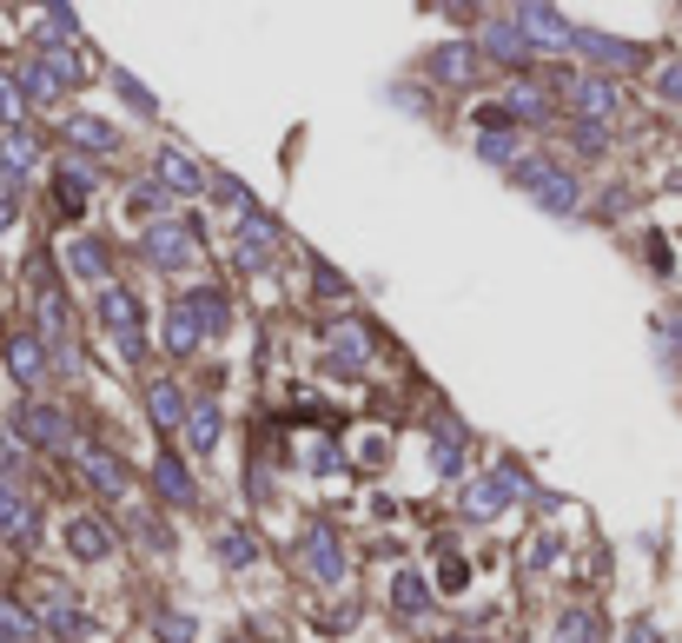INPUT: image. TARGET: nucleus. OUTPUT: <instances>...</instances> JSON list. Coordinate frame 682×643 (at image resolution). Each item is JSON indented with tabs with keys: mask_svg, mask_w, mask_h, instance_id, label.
<instances>
[{
	"mask_svg": "<svg viewBox=\"0 0 682 643\" xmlns=\"http://www.w3.org/2000/svg\"><path fill=\"white\" fill-rule=\"evenodd\" d=\"M484 47H490V53H497L503 66H524V60H531V40H524L517 27H510V21H497V27L484 34Z\"/></svg>",
	"mask_w": 682,
	"mask_h": 643,
	"instance_id": "obj_23",
	"label": "nucleus"
},
{
	"mask_svg": "<svg viewBox=\"0 0 682 643\" xmlns=\"http://www.w3.org/2000/svg\"><path fill=\"white\" fill-rule=\"evenodd\" d=\"M40 352H47V345H40L34 332H21V339H8V365H14V378H21V385H34V378L47 372V359H40Z\"/></svg>",
	"mask_w": 682,
	"mask_h": 643,
	"instance_id": "obj_21",
	"label": "nucleus"
},
{
	"mask_svg": "<svg viewBox=\"0 0 682 643\" xmlns=\"http://www.w3.org/2000/svg\"><path fill=\"white\" fill-rule=\"evenodd\" d=\"M126 213L139 219V213H159V186H133V199H126Z\"/></svg>",
	"mask_w": 682,
	"mask_h": 643,
	"instance_id": "obj_39",
	"label": "nucleus"
},
{
	"mask_svg": "<svg viewBox=\"0 0 682 643\" xmlns=\"http://www.w3.org/2000/svg\"><path fill=\"white\" fill-rule=\"evenodd\" d=\"M365 352H372V339H365V326H352V318H338V326L325 332V365L331 372H358Z\"/></svg>",
	"mask_w": 682,
	"mask_h": 643,
	"instance_id": "obj_11",
	"label": "nucleus"
},
{
	"mask_svg": "<svg viewBox=\"0 0 682 643\" xmlns=\"http://www.w3.org/2000/svg\"><path fill=\"white\" fill-rule=\"evenodd\" d=\"M517 186L550 213H576V180L557 167V159H517Z\"/></svg>",
	"mask_w": 682,
	"mask_h": 643,
	"instance_id": "obj_4",
	"label": "nucleus"
},
{
	"mask_svg": "<svg viewBox=\"0 0 682 643\" xmlns=\"http://www.w3.org/2000/svg\"><path fill=\"white\" fill-rule=\"evenodd\" d=\"M73 464L87 471V477H94V485H100L107 498H120V492L133 485V477H126V464H120L113 451H100V445H80V451H73Z\"/></svg>",
	"mask_w": 682,
	"mask_h": 643,
	"instance_id": "obj_15",
	"label": "nucleus"
},
{
	"mask_svg": "<svg viewBox=\"0 0 682 643\" xmlns=\"http://www.w3.org/2000/svg\"><path fill=\"white\" fill-rule=\"evenodd\" d=\"M27 531H34V518H27L21 492H14V485H0V537H27Z\"/></svg>",
	"mask_w": 682,
	"mask_h": 643,
	"instance_id": "obj_26",
	"label": "nucleus"
},
{
	"mask_svg": "<svg viewBox=\"0 0 682 643\" xmlns=\"http://www.w3.org/2000/svg\"><path fill=\"white\" fill-rule=\"evenodd\" d=\"M0 167L21 180V173L34 167V139H27V133H8V146H0Z\"/></svg>",
	"mask_w": 682,
	"mask_h": 643,
	"instance_id": "obj_31",
	"label": "nucleus"
},
{
	"mask_svg": "<svg viewBox=\"0 0 682 643\" xmlns=\"http://www.w3.org/2000/svg\"><path fill=\"white\" fill-rule=\"evenodd\" d=\"M100 326L120 339V352H126V359H139V352H146V318H139V299H133L126 286H113V279L100 286Z\"/></svg>",
	"mask_w": 682,
	"mask_h": 643,
	"instance_id": "obj_3",
	"label": "nucleus"
},
{
	"mask_svg": "<svg viewBox=\"0 0 682 643\" xmlns=\"http://www.w3.org/2000/svg\"><path fill=\"white\" fill-rule=\"evenodd\" d=\"M146 418H153L159 432H180V425H186V398H180V385L153 378V385H146Z\"/></svg>",
	"mask_w": 682,
	"mask_h": 643,
	"instance_id": "obj_16",
	"label": "nucleus"
},
{
	"mask_svg": "<svg viewBox=\"0 0 682 643\" xmlns=\"http://www.w3.org/2000/svg\"><path fill=\"white\" fill-rule=\"evenodd\" d=\"M272 246H279V232H272V219L245 206V213H239V232H232V259H239V266H252V272H259V266L272 259Z\"/></svg>",
	"mask_w": 682,
	"mask_h": 643,
	"instance_id": "obj_7",
	"label": "nucleus"
},
{
	"mask_svg": "<svg viewBox=\"0 0 682 643\" xmlns=\"http://www.w3.org/2000/svg\"><path fill=\"white\" fill-rule=\"evenodd\" d=\"M199 345H206V326H199L193 299H173V312H166V352H173V359H193Z\"/></svg>",
	"mask_w": 682,
	"mask_h": 643,
	"instance_id": "obj_12",
	"label": "nucleus"
},
{
	"mask_svg": "<svg viewBox=\"0 0 682 643\" xmlns=\"http://www.w3.org/2000/svg\"><path fill=\"white\" fill-rule=\"evenodd\" d=\"M153 485H159V498H166V505L193 511V477H186V464H180V458H159V464H153Z\"/></svg>",
	"mask_w": 682,
	"mask_h": 643,
	"instance_id": "obj_19",
	"label": "nucleus"
},
{
	"mask_svg": "<svg viewBox=\"0 0 682 643\" xmlns=\"http://www.w3.org/2000/svg\"><path fill=\"white\" fill-rule=\"evenodd\" d=\"M503 113H510V120H550L557 100L537 87V80H517V87H510V100H503Z\"/></svg>",
	"mask_w": 682,
	"mask_h": 643,
	"instance_id": "obj_18",
	"label": "nucleus"
},
{
	"mask_svg": "<svg viewBox=\"0 0 682 643\" xmlns=\"http://www.w3.org/2000/svg\"><path fill=\"white\" fill-rule=\"evenodd\" d=\"M66 550L80 557V565H107V557H113V531L100 518H73L66 524Z\"/></svg>",
	"mask_w": 682,
	"mask_h": 643,
	"instance_id": "obj_14",
	"label": "nucleus"
},
{
	"mask_svg": "<svg viewBox=\"0 0 682 643\" xmlns=\"http://www.w3.org/2000/svg\"><path fill=\"white\" fill-rule=\"evenodd\" d=\"M21 438H34V445H47V451H80L73 425H66L60 412H47V405H21Z\"/></svg>",
	"mask_w": 682,
	"mask_h": 643,
	"instance_id": "obj_10",
	"label": "nucleus"
},
{
	"mask_svg": "<svg viewBox=\"0 0 682 643\" xmlns=\"http://www.w3.org/2000/svg\"><path fill=\"white\" fill-rule=\"evenodd\" d=\"M87 199H94V173H80V167H60V173H53V206H60L66 219L87 213Z\"/></svg>",
	"mask_w": 682,
	"mask_h": 643,
	"instance_id": "obj_17",
	"label": "nucleus"
},
{
	"mask_svg": "<svg viewBox=\"0 0 682 643\" xmlns=\"http://www.w3.org/2000/svg\"><path fill=\"white\" fill-rule=\"evenodd\" d=\"M438 584H444V591H464V584H471V565H464V557H444V571H438Z\"/></svg>",
	"mask_w": 682,
	"mask_h": 643,
	"instance_id": "obj_37",
	"label": "nucleus"
},
{
	"mask_svg": "<svg viewBox=\"0 0 682 643\" xmlns=\"http://www.w3.org/2000/svg\"><path fill=\"white\" fill-rule=\"evenodd\" d=\"M186 299H193V312H199V326H206V339H212V332L226 326V299H219L212 286H206V292H186Z\"/></svg>",
	"mask_w": 682,
	"mask_h": 643,
	"instance_id": "obj_30",
	"label": "nucleus"
},
{
	"mask_svg": "<svg viewBox=\"0 0 682 643\" xmlns=\"http://www.w3.org/2000/svg\"><path fill=\"white\" fill-rule=\"evenodd\" d=\"M563 87H570V107L583 113V126H604V133H610V120L623 113V94H617V80H596V73H570Z\"/></svg>",
	"mask_w": 682,
	"mask_h": 643,
	"instance_id": "obj_5",
	"label": "nucleus"
},
{
	"mask_svg": "<svg viewBox=\"0 0 682 643\" xmlns=\"http://www.w3.org/2000/svg\"><path fill=\"white\" fill-rule=\"evenodd\" d=\"M219 557H226L232 571H245V565H259V544H252L245 531H226V537H219Z\"/></svg>",
	"mask_w": 682,
	"mask_h": 643,
	"instance_id": "obj_27",
	"label": "nucleus"
},
{
	"mask_svg": "<svg viewBox=\"0 0 682 643\" xmlns=\"http://www.w3.org/2000/svg\"><path fill=\"white\" fill-rule=\"evenodd\" d=\"M570 47H576V53H589L596 66H610V73H630V66H643V47H630V40H610V34H589V27H570Z\"/></svg>",
	"mask_w": 682,
	"mask_h": 643,
	"instance_id": "obj_8",
	"label": "nucleus"
},
{
	"mask_svg": "<svg viewBox=\"0 0 682 643\" xmlns=\"http://www.w3.org/2000/svg\"><path fill=\"white\" fill-rule=\"evenodd\" d=\"M517 492H524V471H517V464H497L490 485H477V492L464 498V518H477V524H484V518H497V511H503V498H517Z\"/></svg>",
	"mask_w": 682,
	"mask_h": 643,
	"instance_id": "obj_9",
	"label": "nucleus"
},
{
	"mask_svg": "<svg viewBox=\"0 0 682 643\" xmlns=\"http://www.w3.org/2000/svg\"><path fill=\"white\" fill-rule=\"evenodd\" d=\"M0 120H8V126H21V120H27V94L14 87V73H0Z\"/></svg>",
	"mask_w": 682,
	"mask_h": 643,
	"instance_id": "obj_34",
	"label": "nucleus"
},
{
	"mask_svg": "<svg viewBox=\"0 0 682 643\" xmlns=\"http://www.w3.org/2000/svg\"><path fill=\"white\" fill-rule=\"evenodd\" d=\"M484 159H497V167H510V159H517V139H503V133H490V139H484Z\"/></svg>",
	"mask_w": 682,
	"mask_h": 643,
	"instance_id": "obj_38",
	"label": "nucleus"
},
{
	"mask_svg": "<svg viewBox=\"0 0 682 643\" xmlns=\"http://www.w3.org/2000/svg\"><path fill=\"white\" fill-rule=\"evenodd\" d=\"M159 186H166V193H206L212 180H206V167H199L193 153L166 146V153H159Z\"/></svg>",
	"mask_w": 682,
	"mask_h": 643,
	"instance_id": "obj_13",
	"label": "nucleus"
},
{
	"mask_svg": "<svg viewBox=\"0 0 682 643\" xmlns=\"http://www.w3.org/2000/svg\"><path fill=\"white\" fill-rule=\"evenodd\" d=\"M299 565H305V578L325 584V591L345 584V550H338V531H331L325 518H312V524L299 531Z\"/></svg>",
	"mask_w": 682,
	"mask_h": 643,
	"instance_id": "obj_1",
	"label": "nucleus"
},
{
	"mask_svg": "<svg viewBox=\"0 0 682 643\" xmlns=\"http://www.w3.org/2000/svg\"><path fill=\"white\" fill-rule=\"evenodd\" d=\"M510 27H537L544 47H570V27H563L550 8H517V14H510Z\"/></svg>",
	"mask_w": 682,
	"mask_h": 643,
	"instance_id": "obj_22",
	"label": "nucleus"
},
{
	"mask_svg": "<svg viewBox=\"0 0 682 643\" xmlns=\"http://www.w3.org/2000/svg\"><path fill=\"white\" fill-rule=\"evenodd\" d=\"M0 643H14V636H0Z\"/></svg>",
	"mask_w": 682,
	"mask_h": 643,
	"instance_id": "obj_44",
	"label": "nucleus"
},
{
	"mask_svg": "<svg viewBox=\"0 0 682 643\" xmlns=\"http://www.w3.org/2000/svg\"><path fill=\"white\" fill-rule=\"evenodd\" d=\"M477 126H484V133H503V126H510V113H503V107H477Z\"/></svg>",
	"mask_w": 682,
	"mask_h": 643,
	"instance_id": "obj_40",
	"label": "nucleus"
},
{
	"mask_svg": "<svg viewBox=\"0 0 682 643\" xmlns=\"http://www.w3.org/2000/svg\"><path fill=\"white\" fill-rule=\"evenodd\" d=\"M232 643H245V636H232Z\"/></svg>",
	"mask_w": 682,
	"mask_h": 643,
	"instance_id": "obj_45",
	"label": "nucleus"
},
{
	"mask_svg": "<svg viewBox=\"0 0 682 643\" xmlns=\"http://www.w3.org/2000/svg\"><path fill=\"white\" fill-rule=\"evenodd\" d=\"M193 253H199V226H173V219H159V226L146 232V259H153L159 272H180Z\"/></svg>",
	"mask_w": 682,
	"mask_h": 643,
	"instance_id": "obj_6",
	"label": "nucleus"
},
{
	"mask_svg": "<svg viewBox=\"0 0 682 643\" xmlns=\"http://www.w3.org/2000/svg\"><path fill=\"white\" fill-rule=\"evenodd\" d=\"M186 445H193L199 458L219 445V405H193V412H186Z\"/></svg>",
	"mask_w": 682,
	"mask_h": 643,
	"instance_id": "obj_24",
	"label": "nucleus"
},
{
	"mask_svg": "<svg viewBox=\"0 0 682 643\" xmlns=\"http://www.w3.org/2000/svg\"><path fill=\"white\" fill-rule=\"evenodd\" d=\"M73 40V14L66 8H47L40 14V47H66Z\"/></svg>",
	"mask_w": 682,
	"mask_h": 643,
	"instance_id": "obj_32",
	"label": "nucleus"
},
{
	"mask_svg": "<svg viewBox=\"0 0 682 643\" xmlns=\"http://www.w3.org/2000/svg\"><path fill=\"white\" fill-rule=\"evenodd\" d=\"M73 80H80V53H73V47H40V53L21 66L14 87H21V94H34V100H53V94H66V87H73Z\"/></svg>",
	"mask_w": 682,
	"mask_h": 643,
	"instance_id": "obj_2",
	"label": "nucleus"
},
{
	"mask_svg": "<svg viewBox=\"0 0 682 643\" xmlns=\"http://www.w3.org/2000/svg\"><path fill=\"white\" fill-rule=\"evenodd\" d=\"M438 73L444 80H464L471 73V47H438Z\"/></svg>",
	"mask_w": 682,
	"mask_h": 643,
	"instance_id": "obj_35",
	"label": "nucleus"
},
{
	"mask_svg": "<svg viewBox=\"0 0 682 643\" xmlns=\"http://www.w3.org/2000/svg\"><path fill=\"white\" fill-rule=\"evenodd\" d=\"M630 643H656V623H649V617H636V623H630Z\"/></svg>",
	"mask_w": 682,
	"mask_h": 643,
	"instance_id": "obj_42",
	"label": "nucleus"
},
{
	"mask_svg": "<svg viewBox=\"0 0 682 643\" xmlns=\"http://www.w3.org/2000/svg\"><path fill=\"white\" fill-rule=\"evenodd\" d=\"M662 94H669V100H682V60H669V66H662Z\"/></svg>",
	"mask_w": 682,
	"mask_h": 643,
	"instance_id": "obj_41",
	"label": "nucleus"
},
{
	"mask_svg": "<svg viewBox=\"0 0 682 643\" xmlns=\"http://www.w3.org/2000/svg\"><path fill=\"white\" fill-rule=\"evenodd\" d=\"M66 272L107 286V253H100V239H66Z\"/></svg>",
	"mask_w": 682,
	"mask_h": 643,
	"instance_id": "obj_20",
	"label": "nucleus"
},
{
	"mask_svg": "<svg viewBox=\"0 0 682 643\" xmlns=\"http://www.w3.org/2000/svg\"><path fill=\"white\" fill-rule=\"evenodd\" d=\"M193 630H199V623L180 617V610H159V617H153V636H159V643H193Z\"/></svg>",
	"mask_w": 682,
	"mask_h": 643,
	"instance_id": "obj_28",
	"label": "nucleus"
},
{
	"mask_svg": "<svg viewBox=\"0 0 682 643\" xmlns=\"http://www.w3.org/2000/svg\"><path fill=\"white\" fill-rule=\"evenodd\" d=\"M570 146H576V153H604V146H610V133H604V126H583V120H576V126H570Z\"/></svg>",
	"mask_w": 682,
	"mask_h": 643,
	"instance_id": "obj_36",
	"label": "nucleus"
},
{
	"mask_svg": "<svg viewBox=\"0 0 682 643\" xmlns=\"http://www.w3.org/2000/svg\"><path fill=\"white\" fill-rule=\"evenodd\" d=\"M391 604H398L404 617H417L424 604H431V584H424L417 571H398V584H391Z\"/></svg>",
	"mask_w": 682,
	"mask_h": 643,
	"instance_id": "obj_25",
	"label": "nucleus"
},
{
	"mask_svg": "<svg viewBox=\"0 0 682 643\" xmlns=\"http://www.w3.org/2000/svg\"><path fill=\"white\" fill-rule=\"evenodd\" d=\"M557 643H596V617H589V610H563Z\"/></svg>",
	"mask_w": 682,
	"mask_h": 643,
	"instance_id": "obj_33",
	"label": "nucleus"
},
{
	"mask_svg": "<svg viewBox=\"0 0 682 643\" xmlns=\"http://www.w3.org/2000/svg\"><path fill=\"white\" fill-rule=\"evenodd\" d=\"M14 213H21L14 199H0V232H8V226H14Z\"/></svg>",
	"mask_w": 682,
	"mask_h": 643,
	"instance_id": "obj_43",
	"label": "nucleus"
},
{
	"mask_svg": "<svg viewBox=\"0 0 682 643\" xmlns=\"http://www.w3.org/2000/svg\"><path fill=\"white\" fill-rule=\"evenodd\" d=\"M66 139H73V146L107 153V146H113V126H107V120H73V126H66Z\"/></svg>",
	"mask_w": 682,
	"mask_h": 643,
	"instance_id": "obj_29",
	"label": "nucleus"
}]
</instances>
